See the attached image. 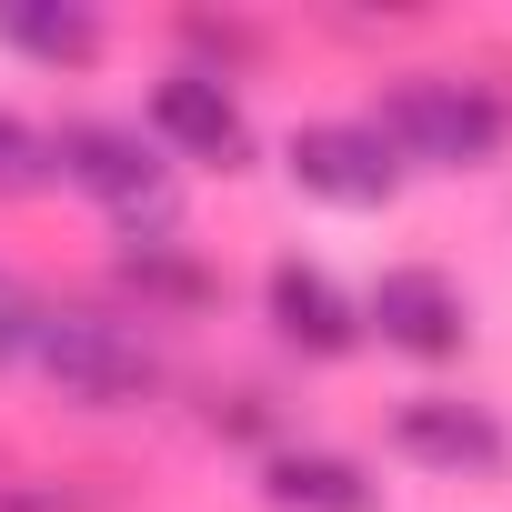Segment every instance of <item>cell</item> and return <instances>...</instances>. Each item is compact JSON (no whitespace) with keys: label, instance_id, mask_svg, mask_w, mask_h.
<instances>
[{"label":"cell","instance_id":"cell-2","mask_svg":"<svg viewBox=\"0 0 512 512\" xmlns=\"http://www.w3.org/2000/svg\"><path fill=\"white\" fill-rule=\"evenodd\" d=\"M372 131L392 141L402 171H482L512 141V101L472 71H402L372 111Z\"/></svg>","mask_w":512,"mask_h":512},{"label":"cell","instance_id":"cell-5","mask_svg":"<svg viewBox=\"0 0 512 512\" xmlns=\"http://www.w3.org/2000/svg\"><path fill=\"white\" fill-rule=\"evenodd\" d=\"M151 141H161V161H201V171H241L251 161V111H241V91L221 81V71H161L151 81V121H141Z\"/></svg>","mask_w":512,"mask_h":512},{"label":"cell","instance_id":"cell-4","mask_svg":"<svg viewBox=\"0 0 512 512\" xmlns=\"http://www.w3.org/2000/svg\"><path fill=\"white\" fill-rule=\"evenodd\" d=\"M362 342H382L402 362H462L472 352V302L442 262H392L362 292Z\"/></svg>","mask_w":512,"mask_h":512},{"label":"cell","instance_id":"cell-13","mask_svg":"<svg viewBox=\"0 0 512 512\" xmlns=\"http://www.w3.org/2000/svg\"><path fill=\"white\" fill-rule=\"evenodd\" d=\"M31 322H41V292H31L21 272H0V362L31 352Z\"/></svg>","mask_w":512,"mask_h":512},{"label":"cell","instance_id":"cell-7","mask_svg":"<svg viewBox=\"0 0 512 512\" xmlns=\"http://www.w3.org/2000/svg\"><path fill=\"white\" fill-rule=\"evenodd\" d=\"M392 452L442 472V482H492L512 462V432L492 422V402H462V392H412L392 412Z\"/></svg>","mask_w":512,"mask_h":512},{"label":"cell","instance_id":"cell-12","mask_svg":"<svg viewBox=\"0 0 512 512\" xmlns=\"http://www.w3.org/2000/svg\"><path fill=\"white\" fill-rule=\"evenodd\" d=\"M51 181V131H31L21 111H0V201H21Z\"/></svg>","mask_w":512,"mask_h":512},{"label":"cell","instance_id":"cell-3","mask_svg":"<svg viewBox=\"0 0 512 512\" xmlns=\"http://www.w3.org/2000/svg\"><path fill=\"white\" fill-rule=\"evenodd\" d=\"M51 181L91 191L121 231H171V201H181V181H171V161L141 121H61L51 131Z\"/></svg>","mask_w":512,"mask_h":512},{"label":"cell","instance_id":"cell-10","mask_svg":"<svg viewBox=\"0 0 512 512\" xmlns=\"http://www.w3.org/2000/svg\"><path fill=\"white\" fill-rule=\"evenodd\" d=\"M0 41L41 71H81V61H101V11H81V0H0Z\"/></svg>","mask_w":512,"mask_h":512},{"label":"cell","instance_id":"cell-1","mask_svg":"<svg viewBox=\"0 0 512 512\" xmlns=\"http://www.w3.org/2000/svg\"><path fill=\"white\" fill-rule=\"evenodd\" d=\"M21 362H41V382H61V402H81V412H131V402H151L171 382L151 322L101 312V302H41Z\"/></svg>","mask_w":512,"mask_h":512},{"label":"cell","instance_id":"cell-11","mask_svg":"<svg viewBox=\"0 0 512 512\" xmlns=\"http://www.w3.org/2000/svg\"><path fill=\"white\" fill-rule=\"evenodd\" d=\"M121 282L141 292V322H161V312H191L211 282H201V262L171 241V231H131V251H121Z\"/></svg>","mask_w":512,"mask_h":512},{"label":"cell","instance_id":"cell-9","mask_svg":"<svg viewBox=\"0 0 512 512\" xmlns=\"http://www.w3.org/2000/svg\"><path fill=\"white\" fill-rule=\"evenodd\" d=\"M262 502H272V512H382V482H372V462H352V452L282 442V452H262Z\"/></svg>","mask_w":512,"mask_h":512},{"label":"cell","instance_id":"cell-6","mask_svg":"<svg viewBox=\"0 0 512 512\" xmlns=\"http://www.w3.org/2000/svg\"><path fill=\"white\" fill-rule=\"evenodd\" d=\"M282 161H292V181H302L312 201H332V211H382V201L402 191V161H392V141L372 131V111H362V121H302Z\"/></svg>","mask_w":512,"mask_h":512},{"label":"cell","instance_id":"cell-8","mask_svg":"<svg viewBox=\"0 0 512 512\" xmlns=\"http://www.w3.org/2000/svg\"><path fill=\"white\" fill-rule=\"evenodd\" d=\"M262 312H272V332H282L302 362H342V352H362V302H352L322 262H302V251H282V262L262 272Z\"/></svg>","mask_w":512,"mask_h":512}]
</instances>
